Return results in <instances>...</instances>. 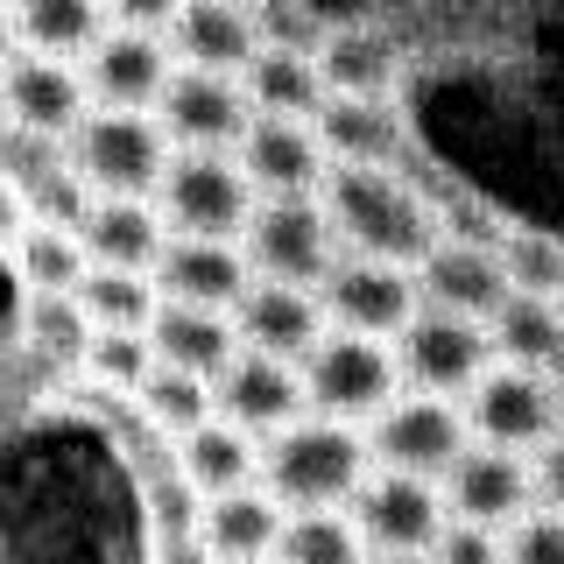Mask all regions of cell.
Listing matches in <instances>:
<instances>
[{"instance_id":"ee69618b","label":"cell","mask_w":564,"mask_h":564,"mask_svg":"<svg viewBox=\"0 0 564 564\" xmlns=\"http://www.w3.org/2000/svg\"><path fill=\"white\" fill-rule=\"evenodd\" d=\"M155 564H219V557L205 551L198 529H184V536H155Z\"/></svg>"},{"instance_id":"6da1fadb","label":"cell","mask_w":564,"mask_h":564,"mask_svg":"<svg viewBox=\"0 0 564 564\" xmlns=\"http://www.w3.org/2000/svg\"><path fill=\"white\" fill-rule=\"evenodd\" d=\"M317 198H325L332 226H339L346 254H375V261L416 269V261L445 240L431 191H416L410 176H395V163H332L325 184H317Z\"/></svg>"},{"instance_id":"603a6c76","label":"cell","mask_w":564,"mask_h":564,"mask_svg":"<svg viewBox=\"0 0 564 564\" xmlns=\"http://www.w3.org/2000/svg\"><path fill=\"white\" fill-rule=\"evenodd\" d=\"M311 128L332 163H402V149H410L395 99H367V93H332Z\"/></svg>"},{"instance_id":"8d00e7d4","label":"cell","mask_w":564,"mask_h":564,"mask_svg":"<svg viewBox=\"0 0 564 564\" xmlns=\"http://www.w3.org/2000/svg\"><path fill=\"white\" fill-rule=\"evenodd\" d=\"M149 367H155L149 332H93V346H85V375L113 388V395H134L149 381Z\"/></svg>"},{"instance_id":"52a82bcc","label":"cell","mask_w":564,"mask_h":564,"mask_svg":"<svg viewBox=\"0 0 564 564\" xmlns=\"http://www.w3.org/2000/svg\"><path fill=\"white\" fill-rule=\"evenodd\" d=\"M352 522H360V536H367L375 557H431V543L445 536L452 508H445V487L437 480L375 466L360 480V494H352Z\"/></svg>"},{"instance_id":"ac0fdd59","label":"cell","mask_w":564,"mask_h":564,"mask_svg":"<svg viewBox=\"0 0 564 564\" xmlns=\"http://www.w3.org/2000/svg\"><path fill=\"white\" fill-rule=\"evenodd\" d=\"M234 332H240V346H254V352L304 360V352L332 332V317H325V296L304 290V282H269V275H254V282L240 290V304H234Z\"/></svg>"},{"instance_id":"5b68a950","label":"cell","mask_w":564,"mask_h":564,"mask_svg":"<svg viewBox=\"0 0 564 564\" xmlns=\"http://www.w3.org/2000/svg\"><path fill=\"white\" fill-rule=\"evenodd\" d=\"M304 395L317 416H339V423H375L388 402L402 395V367H395V346L375 339V332H346L332 325L304 360Z\"/></svg>"},{"instance_id":"cb8c5ba5","label":"cell","mask_w":564,"mask_h":564,"mask_svg":"<svg viewBox=\"0 0 564 564\" xmlns=\"http://www.w3.org/2000/svg\"><path fill=\"white\" fill-rule=\"evenodd\" d=\"M282 522H290V508H282L261 480H247V487H234V494H212V501L198 508V536H205V551L219 557V564L275 557Z\"/></svg>"},{"instance_id":"4316f807","label":"cell","mask_w":564,"mask_h":564,"mask_svg":"<svg viewBox=\"0 0 564 564\" xmlns=\"http://www.w3.org/2000/svg\"><path fill=\"white\" fill-rule=\"evenodd\" d=\"M247 85V106L254 113H290V120H317V106L332 99L325 70L304 50H254V64L240 70Z\"/></svg>"},{"instance_id":"bcb514c9","label":"cell","mask_w":564,"mask_h":564,"mask_svg":"<svg viewBox=\"0 0 564 564\" xmlns=\"http://www.w3.org/2000/svg\"><path fill=\"white\" fill-rule=\"evenodd\" d=\"M14 50H22V35H14V8H0V64H8Z\"/></svg>"},{"instance_id":"2e32d148","label":"cell","mask_w":564,"mask_h":564,"mask_svg":"<svg viewBox=\"0 0 564 564\" xmlns=\"http://www.w3.org/2000/svg\"><path fill=\"white\" fill-rule=\"evenodd\" d=\"M85 70V93H93V106H141V113H155V99H163V85H170V35H155V29H106L93 50L78 57Z\"/></svg>"},{"instance_id":"f546056e","label":"cell","mask_w":564,"mask_h":564,"mask_svg":"<svg viewBox=\"0 0 564 564\" xmlns=\"http://www.w3.org/2000/svg\"><path fill=\"white\" fill-rule=\"evenodd\" d=\"M78 304L93 317V332H149V317L163 311V290H155L149 269H85L78 275Z\"/></svg>"},{"instance_id":"44dd1931","label":"cell","mask_w":564,"mask_h":564,"mask_svg":"<svg viewBox=\"0 0 564 564\" xmlns=\"http://www.w3.org/2000/svg\"><path fill=\"white\" fill-rule=\"evenodd\" d=\"M78 240H85V261H99V269H149L155 275V261L170 247V226H163L155 198H93V212L78 219Z\"/></svg>"},{"instance_id":"f1b7e54d","label":"cell","mask_w":564,"mask_h":564,"mask_svg":"<svg viewBox=\"0 0 564 564\" xmlns=\"http://www.w3.org/2000/svg\"><path fill=\"white\" fill-rule=\"evenodd\" d=\"M106 29H113L106 0H14V35H22V50H43V57L78 64Z\"/></svg>"},{"instance_id":"5bb4252c","label":"cell","mask_w":564,"mask_h":564,"mask_svg":"<svg viewBox=\"0 0 564 564\" xmlns=\"http://www.w3.org/2000/svg\"><path fill=\"white\" fill-rule=\"evenodd\" d=\"M212 402H219L226 423H240V431H254V437H275L282 423H296L311 410L304 367L275 360V352H254V346H240L234 360H226V375L212 381Z\"/></svg>"},{"instance_id":"7bdbcfd3","label":"cell","mask_w":564,"mask_h":564,"mask_svg":"<svg viewBox=\"0 0 564 564\" xmlns=\"http://www.w3.org/2000/svg\"><path fill=\"white\" fill-rule=\"evenodd\" d=\"M176 8H184V0H106V14H113L120 29H155V35L176 22Z\"/></svg>"},{"instance_id":"e0dca14e","label":"cell","mask_w":564,"mask_h":564,"mask_svg":"<svg viewBox=\"0 0 564 564\" xmlns=\"http://www.w3.org/2000/svg\"><path fill=\"white\" fill-rule=\"evenodd\" d=\"M85 70L70 57H43V50H14L0 64V120H22V128H43V134H70L85 120Z\"/></svg>"},{"instance_id":"8fae6325","label":"cell","mask_w":564,"mask_h":564,"mask_svg":"<svg viewBox=\"0 0 564 564\" xmlns=\"http://www.w3.org/2000/svg\"><path fill=\"white\" fill-rule=\"evenodd\" d=\"M317 296H325L332 325L375 332V339H395V332L416 317V304H423L416 269H402V261H375V254H339V269L317 282Z\"/></svg>"},{"instance_id":"83f0119b","label":"cell","mask_w":564,"mask_h":564,"mask_svg":"<svg viewBox=\"0 0 564 564\" xmlns=\"http://www.w3.org/2000/svg\"><path fill=\"white\" fill-rule=\"evenodd\" d=\"M317 70H325L332 93H367V99H388L402 78V50L388 43L381 29L352 22V29H332L325 50H317Z\"/></svg>"},{"instance_id":"f35d334b","label":"cell","mask_w":564,"mask_h":564,"mask_svg":"<svg viewBox=\"0 0 564 564\" xmlns=\"http://www.w3.org/2000/svg\"><path fill=\"white\" fill-rule=\"evenodd\" d=\"M254 29L261 50H304V57H317L332 35V22H317L304 0H254Z\"/></svg>"},{"instance_id":"d4e9b609","label":"cell","mask_w":564,"mask_h":564,"mask_svg":"<svg viewBox=\"0 0 564 564\" xmlns=\"http://www.w3.org/2000/svg\"><path fill=\"white\" fill-rule=\"evenodd\" d=\"M149 346L163 367H184V375H205L219 381L226 360L240 352V332H234V311H205V304H170L149 317Z\"/></svg>"},{"instance_id":"f6af8a7d","label":"cell","mask_w":564,"mask_h":564,"mask_svg":"<svg viewBox=\"0 0 564 564\" xmlns=\"http://www.w3.org/2000/svg\"><path fill=\"white\" fill-rule=\"evenodd\" d=\"M14 226H22V198L0 184V240H14Z\"/></svg>"},{"instance_id":"4dcf8cb0","label":"cell","mask_w":564,"mask_h":564,"mask_svg":"<svg viewBox=\"0 0 564 564\" xmlns=\"http://www.w3.org/2000/svg\"><path fill=\"white\" fill-rule=\"evenodd\" d=\"M487 332H494V352H501V360H516V367H551V352L564 346V311H557V296L508 290L501 311L487 317Z\"/></svg>"},{"instance_id":"484cf974","label":"cell","mask_w":564,"mask_h":564,"mask_svg":"<svg viewBox=\"0 0 564 564\" xmlns=\"http://www.w3.org/2000/svg\"><path fill=\"white\" fill-rule=\"evenodd\" d=\"M176 473L198 487V501L234 494L247 480H261V437L240 431V423H226V416H205L198 431L176 437Z\"/></svg>"},{"instance_id":"f5cc1de1","label":"cell","mask_w":564,"mask_h":564,"mask_svg":"<svg viewBox=\"0 0 564 564\" xmlns=\"http://www.w3.org/2000/svg\"><path fill=\"white\" fill-rule=\"evenodd\" d=\"M0 8H14V0H0Z\"/></svg>"},{"instance_id":"816d5d0a","label":"cell","mask_w":564,"mask_h":564,"mask_svg":"<svg viewBox=\"0 0 564 564\" xmlns=\"http://www.w3.org/2000/svg\"><path fill=\"white\" fill-rule=\"evenodd\" d=\"M557 311H564V290H557Z\"/></svg>"},{"instance_id":"c3c4849f","label":"cell","mask_w":564,"mask_h":564,"mask_svg":"<svg viewBox=\"0 0 564 564\" xmlns=\"http://www.w3.org/2000/svg\"><path fill=\"white\" fill-rule=\"evenodd\" d=\"M375 564H431V557H375Z\"/></svg>"},{"instance_id":"ab89813d","label":"cell","mask_w":564,"mask_h":564,"mask_svg":"<svg viewBox=\"0 0 564 564\" xmlns=\"http://www.w3.org/2000/svg\"><path fill=\"white\" fill-rule=\"evenodd\" d=\"M501 557L508 564H564V516L536 501L529 516H516L501 529Z\"/></svg>"},{"instance_id":"74e56055","label":"cell","mask_w":564,"mask_h":564,"mask_svg":"<svg viewBox=\"0 0 564 564\" xmlns=\"http://www.w3.org/2000/svg\"><path fill=\"white\" fill-rule=\"evenodd\" d=\"M501 269H508V290L557 296L564 290V240H551V234H508L501 240Z\"/></svg>"},{"instance_id":"b9f144b4","label":"cell","mask_w":564,"mask_h":564,"mask_svg":"<svg viewBox=\"0 0 564 564\" xmlns=\"http://www.w3.org/2000/svg\"><path fill=\"white\" fill-rule=\"evenodd\" d=\"M529 473H536V501L564 516V423H557L551 437H543L536 452H529Z\"/></svg>"},{"instance_id":"1f68e13d","label":"cell","mask_w":564,"mask_h":564,"mask_svg":"<svg viewBox=\"0 0 564 564\" xmlns=\"http://www.w3.org/2000/svg\"><path fill=\"white\" fill-rule=\"evenodd\" d=\"M275 557L282 564H375L360 522H352L346 508H296V516L282 522Z\"/></svg>"},{"instance_id":"7c38bea8","label":"cell","mask_w":564,"mask_h":564,"mask_svg":"<svg viewBox=\"0 0 564 564\" xmlns=\"http://www.w3.org/2000/svg\"><path fill=\"white\" fill-rule=\"evenodd\" d=\"M155 120L170 128L176 149H234L254 120L247 106L240 70H198V64H176L163 99H155Z\"/></svg>"},{"instance_id":"9c48e42d","label":"cell","mask_w":564,"mask_h":564,"mask_svg":"<svg viewBox=\"0 0 564 564\" xmlns=\"http://www.w3.org/2000/svg\"><path fill=\"white\" fill-rule=\"evenodd\" d=\"M367 445H375V466L423 473V480H445V466L473 445L466 402L431 395V388H410V395H395L375 423H367Z\"/></svg>"},{"instance_id":"8992f818","label":"cell","mask_w":564,"mask_h":564,"mask_svg":"<svg viewBox=\"0 0 564 564\" xmlns=\"http://www.w3.org/2000/svg\"><path fill=\"white\" fill-rule=\"evenodd\" d=\"M240 254H247V269L269 275V282H304V290H317V282L339 269L346 240L332 226L325 198L304 191V198H261L247 234H240Z\"/></svg>"},{"instance_id":"d6a6232c","label":"cell","mask_w":564,"mask_h":564,"mask_svg":"<svg viewBox=\"0 0 564 564\" xmlns=\"http://www.w3.org/2000/svg\"><path fill=\"white\" fill-rule=\"evenodd\" d=\"M22 339L57 367H85V346H93V317H85L78 290H29L22 304Z\"/></svg>"},{"instance_id":"9a60e30c","label":"cell","mask_w":564,"mask_h":564,"mask_svg":"<svg viewBox=\"0 0 564 564\" xmlns=\"http://www.w3.org/2000/svg\"><path fill=\"white\" fill-rule=\"evenodd\" d=\"M247 184L261 191V198H304V191L325 184L332 155L325 141H317L311 120H290V113H254L247 120V134L234 141Z\"/></svg>"},{"instance_id":"7dc6e473","label":"cell","mask_w":564,"mask_h":564,"mask_svg":"<svg viewBox=\"0 0 564 564\" xmlns=\"http://www.w3.org/2000/svg\"><path fill=\"white\" fill-rule=\"evenodd\" d=\"M543 381H551V395H557V410H564V346L551 352V367H543Z\"/></svg>"},{"instance_id":"ffe728a7","label":"cell","mask_w":564,"mask_h":564,"mask_svg":"<svg viewBox=\"0 0 564 564\" xmlns=\"http://www.w3.org/2000/svg\"><path fill=\"white\" fill-rule=\"evenodd\" d=\"M254 282L240 240H191V234H170L163 261H155V290L170 304H205V311H234L240 290Z\"/></svg>"},{"instance_id":"d590c367","label":"cell","mask_w":564,"mask_h":564,"mask_svg":"<svg viewBox=\"0 0 564 564\" xmlns=\"http://www.w3.org/2000/svg\"><path fill=\"white\" fill-rule=\"evenodd\" d=\"M64 134H43V128H22V120H0V184L22 198L29 184H43L50 170H64Z\"/></svg>"},{"instance_id":"f907efd6","label":"cell","mask_w":564,"mask_h":564,"mask_svg":"<svg viewBox=\"0 0 564 564\" xmlns=\"http://www.w3.org/2000/svg\"><path fill=\"white\" fill-rule=\"evenodd\" d=\"M234 8H254V0H234Z\"/></svg>"},{"instance_id":"30bf717a","label":"cell","mask_w":564,"mask_h":564,"mask_svg":"<svg viewBox=\"0 0 564 564\" xmlns=\"http://www.w3.org/2000/svg\"><path fill=\"white\" fill-rule=\"evenodd\" d=\"M466 423L480 445H508V452H536L543 437L564 423L543 367H516V360H494L480 381L466 388Z\"/></svg>"},{"instance_id":"e575fe53","label":"cell","mask_w":564,"mask_h":564,"mask_svg":"<svg viewBox=\"0 0 564 564\" xmlns=\"http://www.w3.org/2000/svg\"><path fill=\"white\" fill-rule=\"evenodd\" d=\"M128 402L155 423V431H170V437H184V431H198L205 416H219L212 381H205V375H184V367H163V360L149 367V381H141Z\"/></svg>"},{"instance_id":"d6986e66","label":"cell","mask_w":564,"mask_h":564,"mask_svg":"<svg viewBox=\"0 0 564 564\" xmlns=\"http://www.w3.org/2000/svg\"><path fill=\"white\" fill-rule=\"evenodd\" d=\"M416 290L423 304L437 311H458V317H487L501 311L508 296V269H501V247H480V240H437L431 254L416 261Z\"/></svg>"},{"instance_id":"7402d4cb","label":"cell","mask_w":564,"mask_h":564,"mask_svg":"<svg viewBox=\"0 0 564 564\" xmlns=\"http://www.w3.org/2000/svg\"><path fill=\"white\" fill-rule=\"evenodd\" d=\"M163 35H170V57L198 70H247L261 50L254 8H234V0H184Z\"/></svg>"},{"instance_id":"60d3db41","label":"cell","mask_w":564,"mask_h":564,"mask_svg":"<svg viewBox=\"0 0 564 564\" xmlns=\"http://www.w3.org/2000/svg\"><path fill=\"white\" fill-rule=\"evenodd\" d=\"M431 564H508L501 557V529H487V522H445V536L431 543Z\"/></svg>"},{"instance_id":"277c9868","label":"cell","mask_w":564,"mask_h":564,"mask_svg":"<svg viewBox=\"0 0 564 564\" xmlns=\"http://www.w3.org/2000/svg\"><path fill=\"white\" fill-rule=\"evenodd\" d=\"M155 205H163L170 234L191 240H240L247 219H254L261 191L247 184L234 149H176L163 184H155Z\"/></svg>"},{"instance_id":"7a4b0ae2","label":"cell","mask_w":564,"mask_h":564,"mask_svg":"<svg viewBox=\"0 0 564 564\" xmlns=\"http://www.w3.org/2000/svg\"><path fill=\"white\" fill-rule=\"evenodd\" d=\"M375 473V445H367L360 423L339 416H296L282 423L275 437H261V487L275 494L282 508H339L360 494V480Z\"/></svg>"},{"instance_id":"681fc988","label":"cell","mask_w":564,"mask_h":564,"mask_svg":"<svg viewBox=\"0 0 564 564\" xmlns=\"http://www.w3.org/2000/svg\"><path fill=\"white\" fill-rule=\"evenodd\" d=\"M240 564H282V557H240Z\"/></svg>"},{"instance_id":"3957f363","label":"cell","mask_w":564,"mask_h":564,"mask_svg":"<svg viewBox=\"0 0 564 564\" xmlns=\"http://www.w3.org/2000/svg\"><path fill=\"white\" fill-rule=\"evenodd\" d=\"M64 155L93 184V198H155L176 141L141 106H85V120L64 134Z\"/></svg>"},{"instance_id":"ba28073f","label":"cell","mask_w":564,"mask_h":564,"mask_svg":"<svg viewBox=\"0 0 564 564\" xmlns=\"http://www.w3.org/2000/svg\"><path fill=\"white\" fill-rule=\"evenodd\" d=\"M494 360H501V352H494V332L480 317H458V311H437V304H416V317L395 332L402 381L431 388V395H466Z\"/></svg>"},{"instance_id":"4fadbf2b","label":"cell","mask_w":564,"mask_h":564,"mask_svg":"<svg viewBox=\"0 0 564 564\" xmlns=\"http://www.w3.org/2000/svg\"><path fill=\"white\" fill-rule=\"evenodd\" d=\"M437 487H445V508H452L458 522H487V529H508L516 516L536 508V473H529V452L480 445V437L452 458Z\"/></svg>"},{"instance_id":"836d02e7","label":"cell","mask_w":564,"mask_h":564,"mask_svg":"<svg viewBox=\"0 0 564 564\" xmlns=\"http://www.w3.org/2000/svg\"><path fill=\"white\" fill-rule=\"evenodd\" d=\"M14 269H22L29 290H78V275L93 269V261H85L78 226L22 219V226H14Z\"/></svg>"}]
</instances>
